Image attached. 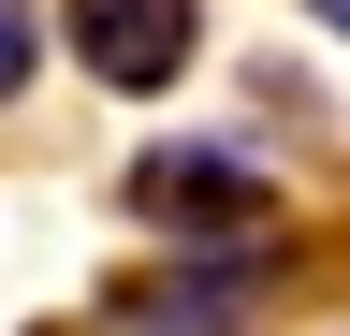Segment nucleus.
Instances as JSON below:
<instances>
[{
    "label": "nucleus",
    "mask_w": 350,
    "mask_h": 336,
    "mask_svg": "<svg viewBox=\"0 0 350 336\" xmlns=\"http://www.w3.org/2000/svg\"><path fill=\"white\" fill-rule=\"evenodd\" d=\"M190 44H204L190 0H73V59L103 73V88H175Z\"/></svg>",
    "instance_id": "nucleus-1"
},
{
    "label": "nucleus",
    "mask_w": 350,
    "mask_h": 336,
    "mask_svg": "<svg viewBox=\"0 0 350 336\" xmlns=\"http://www.w3.org/2000/svg\"><path fill=\"white\" fill-rule=\"evenodd\" d=\"M131 205L175 234H262V190H248V161H219V146H161L146 176H131Z\"/></svg>",
    "instance_id": "nucleus-2"
},
{
    "label": "nucleus",
    "mask_w": 350,
    "mask_h": 336,
    "mask_svg": "<svg viewBox=\"0 0 350 336\" xmlns=\"http://www.w3.org/2000/svg\"><path fill=\"white\" fill-rule=\"evenodd\" d=\"M131 336H248V263H175L131 292Z\"/></svg>",
    "instance_id": "nucleus-3"
},
{
    "label": "nucleus",
    "mask_w": 350,
    "mask_h": 336,
    "mask_svg": "<svg viewBox=\"0 0 350 336\" xmlns=\"http://www.w3.org/2000/svg\"><path fill=\"white\" fill-rule=\"evenodd\" d=\"M15 73H29V15L0 0V88H15Z\"/></svg>",
    "instance_id": "nucleus-4"
},
{
    "label": "nucleus",
    "mask_w": 350,
    "mask_h": 336,
    "mask_svg": "<svg viewBox=\"0 0 350 336\" xmlns=\"http://www.w3.org/2000/svg\"><path fill=\"white\" fill-rule=\"evenodd\" d=\"M306 15H321V29H350V0H306Z\"/></svg>",
    "instance_id": "nucleus-5"
}]
</instances>
